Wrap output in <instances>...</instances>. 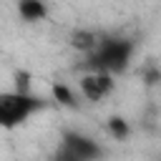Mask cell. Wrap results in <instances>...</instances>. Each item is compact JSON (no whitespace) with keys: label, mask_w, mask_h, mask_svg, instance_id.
Returning <instances> with one entry per match:
<instances>
[{"label":"cell","mask_w":161,"mask_h":161,"mask_svg":"<svg viewBox=\"0 0 161 161\" xmlns=\"http://www.w3.org/2000/svg\"><path fill=\"white\" fill-rule=\"evenodd\" d=\"M136 53V43L121 35H101L98 43L86 53L83 70H98L108 75L126 73Z\"/></svg>","instance_id":"6da1fadb"},{"label":"cell","mask_w":161,"mask_h":161,"mask_svg":"<svg viewBox=\"0 0 161 161\" xmlns=\"http://www.w3.org/2000/svg\"><path fill=\"white\" fill-rule=\"evenodd\" d=\"M48 106L45 98L18 88V91H0V128H18L30 116Z\"/></svg>","instance_id":"7a4b0ae2"},{"label":"cell","mask_w":161,"mask_h":161,"mask_svg":"<svg viewBox=\"0 0 161 161\" xmlns=\"http://www.w3.org/2000/svg\"><path fill=\"white\" fill-rule=\"evenodd\" d=\"M103 156H106V151L93 136H88L83 131L65 128L55 146L53 161H101Z\"/></svg>","instance_id":"3957f363"},{"label":"cell","mask_w":161,"mask_h":161,"mask_svg":"<svg viewBox=\"0 0 161 161\" xmlns=\"http://www.w3.org/2000/svg\"><path fill=\"white\" fill-rule=\"evenodd\" d=\"M113 86H116V80H113V75H108V73L86 70V73L80 75V96L88 98V101H93V103H96V101H103L106 96H111Z\"/></svg>","instance_id":"277c9868"},{"label":"cell","mask_w":161,"mask_h":161,"mask_svg":"<svg viewBox=\"0 0 161 161\" xmlns=\"http://www.w3.org/2000/svg\"><path fill=\"white\" fill-rule=\"evenodd\" d=\"M18 15L25 23H40L48 18L45 0H18Z\"/></svg>","instance_id":"5b68a950"},{"label":"cell","mask_w":161,"mask_h":161,"mask_svg":"<svg viewBox=\"0 0 161 161\" xmlns=\"http://www.w3.org/2000/svg\"><path fill=\"white\" fill-rule=\"evenodd\" d=\"M98 38H101V35H96V33H91V30H75V33L70 35V45L78 48V50H83V53H88V50L98 43Z\"/></svg>","instance_id":"8992f818"},{"label":"cell","mask_w":161,"mask_h":161,"mask_svg":"<svg viewBox=\"0 0 161 161\" xmlns=\"http://www.w3.org/2000/svg\"><path fill=\"white\" fill-rule=\"evenodd\" d=\"M53 98H55L58 103H63V106H75V96H73L70 88L63 86V83H55V86H53Z\"/></svg>","instance_id":"52a82bcc"},{"label":"cell","mask_w":161,"mask_h":161,"mask_svg":"<svg viewBox=\"0 0 161 161\" xmlns=\"http://www.w3.org/2000/svg\"><path fill=\"white\" fill-rule=\"evenodd\" d=\"M108 131L113 133V138H126L128 136V123L123 118H111L108 121Z\"/></svg>","instance_id":"ba28073f"}]
</instances>
